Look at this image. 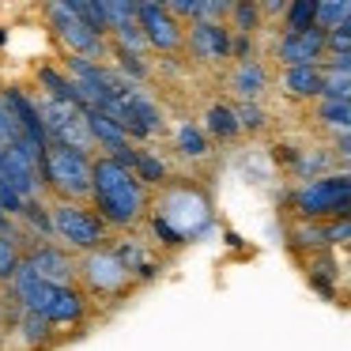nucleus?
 Listing matches in <instances>:
<instances>
[{"label":"nucleus","instance_id":"1","mask_svg":"<svg viewBox=\"0 0 351 351\" xmlns=\"http://www.w3.org/2000/svg\"><path fill=\"white\" fill-rule=\"evenodd\" d=\"M91 208L110 230H136L152 212V193L136 182L129 167L95 155L91 159Z\"/></svg>","mask_w":351,"mask_h":351},{"label":"nucleus","instance_id":"2","mask_svg":"<svg viewBox=\"0 0 351 351\" xmlns=\"http://www.w3.org/2000/svg\"><path fill=\"white\" fill-rule=\"evenodd\" d=\"M19 310L42 317L49 328H72L87 317L91 310V298L80 287H61V283H46L31 272L27 265L16 268V276L8 280V287H0Z\"/></svg>","mask_w":351,"mask_h":351},{"label":"nucleus","instance_id":"3","mask_svg":"<svg viewBox=\"0 0 351 351\" xmlns=\"http://www.w3.org/2000/svg\"><path fill=\"white\" fill-rule=\"evenodd\" d=\"M147 215L159 219L162 227H170L182 242H193V238H200L212 227V200L193 182H167L155 193Z\"/></svg>","mask_w":351,"mask_h":351},{"label":"nucleus","instance_id":"4","mask_svg":"<svg viewBox=\"0 0 351 351\" xmlns=\"http://www.w3.org/2000/svg\"><path fill=\"white\" fill-rule=\"evenodd\" d=\"M42 185H46L49 200L91 204V155L49 144L42 155Z\"/></svg>","mask_w":351,"mask_h":351},{"label":"nucleus","instance_id":"5","mask_svg":"<svg viewBox=\"0 0 351 351\" xmlns=\"http://www.w3.org/2000/svg\"><path fill=\"white\" fill-rule=\"evenodd\" d=\"M49 219H53V242L69 253L84 257L102 245H110V227L99 219L91 204H72V200H49Z\"/></svg>","mask_w":351,"mask_h":351},{"label":"nucleus","instance_id":"6","mask_svg":"<svg viewBox=\"0 0 351 351\" xmlns=\"http://www.w3.org/2000/svg\"><path fill=\"white\" fill-rule=\"evenodd\" d=\"M76 283H84L87 298H99V302H117V298H129L136 291V280L125 268V261L117 257L114 245H102L95 253H84L76 265Z\"/></svg>","mask_w":351,"mask_h":351},{"label":"nucleus","instance_id":"7","mask_svg":"<svg viewBox=\"0 0 351 351\" xmlns=\"http://www.w3.org/2000/svg\"><path fill=\"white\" fill-rule=\"evenodd\" d=\"M49 31H53L57 46L64 49L69 57H84V61H95V64H110V42L99 38L76 12L69 8V0H53L42 8Z\"/></svg>","mask_w":351,"mask_h":351},{"label":"nucleus","instance_id":"8","mask_svg":"<svg viewBox=\"0 0 351 351\" xmlns=\"http://www.w3.org/2000/svg\"><path fill=\"white\" fill-rule=\"evenodd\" d=\"M343 197H351V174L336 170V174L295 185V189H291V208H295V215L302 223H328Z\"/></svg>","mask_w":351,"mask_h":351},{"label":"nucleus","instance_id":"9","mask_svg":"<svg viewBox=\"0 0 351 351\" xmlns=\"http://www.w3.org/2000/svg\"><path fill=\"white\" fill-rule=\"evenodd\" d=\"M136 23L147 38V49L162 57H174L185 49V23H178L174 16L167 12V4L159 0H140L136 4Z\"/></svg>","mask_w":351,"mask_h":351},{"label":"nucleus","instance_id":"10","mask_svg":"<svg viewBox=\"0 0 351 351\" xmlns=\"http://www.w3.org/2000/svg\"><path fill=\"white\" fill-rule=\"evenodd\" d=\"M23 265L31 268L38 280H46V283L76 287V265H80V257H76V253H69L64 245H57V242H42V245H34V250H27L23 253Z\"/></svg>","mask_w":351,"mask_h":351},{"label":"nucleus","instance_id":"11","mask_svg":"<svg viewBox=\"0 0 351 351\" xmlns=\"http://www.w3.org/2000/svg\"><path fill=\"white\" fill-rule=\"evenodd\" d=\"M185 49L197 64L230 61V27L227 23H189L185 27Z\"/></svg>","mask_w":351,"mask_h":351},{"label":"nucleus","instance_id":"12","mask_svg":"<svg viewBox=\"0 0 351 351\" xmlns=\"http://www.w3.org/2000/svg\"><path fill=\"white\" fill-rule=\"evenodd\" d=\"M272 53L283 69H313V64L325 61V31L310 27L302 34H280Z\"/></svg>","mask_w":351,"mask_h":351},{"label":"nucleus","instance_id":"13","mask_svg":"<svg viewBox=\"0 0 351 351\" xmlns=\"http://www.w3.org/2000/svg\"><path fill=\"white\" fill-rule=\"evenodd\" d=\"M230 91L238 95V102H261V95L268 91V69L253 57V61H242L230 69Z\"/></svg>","mask_w":351,"mask_h":351},{"label":"nucleus","instance_id":"14","mask_svg":"<svg viewBox=\"0 0 351 351\" xmlns=\"http://www.w3.org/2000/svg\"><path fill=\"white\" fill-rule=\"evenodd\" d=\"M280 87H283V95H287V99H298V102L321 99L325 72H321V64H313V69H283Z\"/></svg>","mask_w":351,"mask_h":351},{"label":"nucleus","instance_id":"15","mask_svg":"<svg viewBox=\"0 0 351 351\" xmlns=\"http://www.w3.org/2000/svg\"><path fill=\"white\" fill-rule=\"evenodd\" d=\"M132 174H136V182L144 185V189H162V185L170 182V167L162 162L159 152H152V147H136V159H132Z\"/></svg>","mask_w":351,"mask_h":351},{"label":"nucleus","instance_id":"16","mask_svg":"<svg viewBox=\"0 0 351 351\" xmlns=\"http://www.w3.org/2000/svg\"><path fill=\"white\" fill-rule=\"evenodd\" d=\"M200 129L208 132V136H215V140H234V136H242V129H238V117H234V106L230 102H212V106L204 110V125Z\"/></svg>","mask_w":351,"mask_h":351},{"label":"nucleus","instance_id":"17","mask_svg":"<svg viewBox=\"0 0 351 351\" xmlns=\"http://www.w3.org/2000/svg\"><path fill=\"white\" fill-rule=\"evenodd\" d=\"M336 167V155L332 147H313V152H298L295 162H291V170L298 174V182H313V178H325L332 174Z\"/></svg>","mask_w":351,"mask_h":351},{"label":"nucleus","instance_id":"18","mask_svg":"<svg viewBox=\"0 0 351 351\" xmlns=\"http://www.w3.org/2000/svg\"><path fill=\"white\" fill-rule=\"evenodd\" d=\"M174 152L182 159H204L208 155V132L197 121H182L174 129Z\"/></svg>","mask_w":351,"mask_h":351},{"label":"nucleus","instance_id":"19","mask_svg":"<svg viewBox=\"0 0 351 351\" xmlns=\"http://www.w3.org/2000/svg\"><path fill=\"white\" fill-rule=\"evenodd\" d=\"M351 16V0H317V16H313V27L325 34L340 31Z\"/></svg>","mask_w":351,"mask_h":351},{"label":"nucleus","instance_id":"20","mask_svg":"<svg viewBox=\"0 0 351 351\" xmlns=\"http://www.w3.org/2000/svg\"><path fill=\"white\" fill-rule=\"evenodd\" d=\"M317 16V0H291L287 12H283V34H302L313 27Z\"/></svg>","mask_w":351,"mask_h":351},{"label":"nucleus","instance_id":"21","mask_svg":"<svg viewBox=\"0 0 351 351\" xmlns=\"http://www.w3.org/2000/svg\"><path fill=\"white\" fill-rule=\"evenodd\" d=\"M69 8L76 12V16L84 19L99 38L110 42V23H106V8H102V0H69Z\"/></svg>","mask_w":351,"mask_h":351},{"label":"nucleus","instance_id":"22","mask_svg":"<svg viewBox=\"0 0 351 351\" xmlns=\"http://www.w3.org/2000/svg\"><path fill=\"white\" fill-rule=\"evenodd\" d=\"M261 31V4L238 0L230 4V34H257Z\"/></svg>","mask_w":351,"mask_h":351},{"label":"nucleus","instance_id":"23","mask_svg":"<svg viewBox=\"0 0 351 351\" xmlns=\"http://www.w3.org/2000/svg\"><path fill=\"white\" fill-rule=\"evenodd\" d=\"M317 121L332 129V136L351 132V102H317Z\"/></svg>","mask_w":351,"mask_h":351},{"label":"nucleus","instance_id":"24","mask_svg":"<svg viewBox=\"0 0 351 351\" xmlns=\"http://www.w3.org/2000/svg\"><path fill=\"white\" fill-rule=\"evenodd\" d=\"M291 245L325 253V250H328V242H325V223H298V227L291 230Z\"/></svg>","mask_w":351,"mask_h":351},{"label":"nucleus","instance_id":"25","mask_svg":"<svg viewBox=\"0 0 351 351\" xmlns=\"http://www.w3.org/2000/svg\"><path fill=\"white\" fill-rule=\"evenodd\" d=\"M19 265H23V250H19V242L0 234V287H8V280L16 276Z\"/></svg>","mask_w":351,"mask_h":351},{"label":"nucleus","instance_id":"26","mask_svg":"<svg viewBox=\"0 0 351 351\" xmlns=\"http://www.w3.org/2000/svg\"><path fill=\"white\" fill-rule=\"evenodd\" d=\"M19 144H23L19 125H16V117H12L8 102H4V91H0V155L12 152V147H19Z\"/></svg>","mask_w":351,"mask_h":351},{"label":"nucleus","instance_id":"27","mask_svg":"<svg viewBox=\"0 0 351 351\" xmlns=\"http://www.w3.org/2000/svg\"><path fill=\"white\" fill-rule=\"evenodd\" d=\"M234 117H238V129H242V132H261L268 125V114H265L261 102H238Z\"/></svg>","mask_w":351,"mask_h":351},{"label":"nucleus","instance_id":"28","mask_svg":"<svg viewBox=\"0 0 351 351\" xmlns=\"http://www.w3.org/2000/svg\"><path fill=\"white\" fill-rule=\"evenodd\" d=\"M230 61H253V34H230Z\"/></svg>","mask_w":351,"mask_h":351},{"label":"nucleus","instance_id":"29","mask_svg":"<svg viewBox=\"0 0 351 351\" xmlns=\"http://www.w3.org/2000/svg\"><path fill=\"white\" fill-rule=\"evenodd\" d=\"M287 12V0H268V4H261V19H276Z\"/></svg>","mask_w":351,"mask_h":351},{"label":"nucleus","instance_id":"30","mask_svg":"<svg viewBox=\"0 0 351 351\" xmlns=\"http://www.w3.org/2000/svg\"><path fill=\"white\" fill-rule=\"evenodd\" d=\"M0 340H4V298H0Z\"/></svg>","mask_w":351,"mask_h":351},{"label":"nucleus","instance_id":"31","mask_svg":"<svg viewBox=\"0 0 351 351\" xmlns=\"http://www.w3.org/2000/svg\"><path fill=\"white\" fill-rule=\"evenodd\" d=\"M4 42H8V27H0V46H4Z\"/></svg>","mask_w":351,"mask_h":351},{"label":"nucleus","instance_id":"32","mask_svg":"<svg viewBox=\"0 0 351 351\" xmlns=\"http://www.w3.org/2000/svg\"><path fill=\"white\" fill-rule=\"evenodd\" d=\"M340 31H348V34H351V16H348V23H343V27H340Z\"/></svg>","mask_w":351,"mask_h":351}]
</instances>
